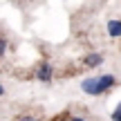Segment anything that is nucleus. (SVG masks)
Masks as SVG:
<instances>
[{
  "mask_svg": "<svg viewBox=\"0 0 121 121\" xmlns=\"http://www.w3.org/2000/svg\"><path fill=\"white\" fill-rule=\"evenodd\" d=\"M114 83H117V78H114L112 74H103V76H90V78H85V81L81 83V90L85 92V94L99 96V94H103V92L112 90Z\"/></svg>",
  "mask_w": 121,
  "mask_h": 121,
  "instance_id": "nucleus-1",
  "label": "nucleus"
},
{
  "mask_svg": "<svg viewBox=\"0 0 121 121\" xmlns=\"http://www.w3.org/2000/svg\"><path fill=\"white\" fill-rule=\"evenodd\" d=\"M112 121H121V103L114 108V112H112Z\"/></svg>",
  "mask_w": 121,
  "mask_h": 121,
  "instance_id": "nucleus-6",
  "label": "nucleus"
},
{
  "mask_svg": "<svg viewBox=\"0 0 121 121\" xmlns=\"http://www.w3.org/2000/svg\"><path fill=\"white\" fill-rule=\"evenodd\" d=\"M69 121H87V119H83V117H69Z\"/></svg>",
  "mask_w": 121,
  "mask_h": 121,
  "instance_id": "nucleus-8",
  "label": "nucleus"
},
{
  "mask_svg": "<svg viewBox=\"0 0 121 121\" xmlns=\"http://www.w3.org/2000/svg\"><path fill=\"white\" fill-rule=\"evenodd\" d=\"M16 121H43V119H38V117H34V114H20Z\"/></svg>",
  "mask_w": 121,
  "mask_h": 121,
  "instance_id": "nucleus-5",
  "label": "nucleus"
},
{
  "mask_svg": "<svg viewBox=\"0 0 121 121\" xmlns=\"http://www.w3.org/2000/svg\"><path fill=\"white\" fill-rule=\"evenodd\" d=\"M4 52H7V40H4L2 36H0V58L4 56Z\"/></svg>",
  "mask_w": 121,
  "mask_h": 121,
  "instance_id": "nucleus-7",
  "label": "nucleus"
},
{
  "mask_svg": "<svg viewBox=\"0 0 121 121\" xmlns=\"http://www.w3.org/2000/svg\"><path fill=\"white\" fill-rule=\"evenodd\" d=\"M36 78L43 83H49L52 81V65L49 63H40L38 65V72H36Z\"/></svg>",
  "mask_w": 121,
  "mask_h": 121,
  "instance_id": "nucleus-2",
  "label": "nucleus"
},
{
  "mask_svg": "<svg viewBox=\"0 0 121 121\" xmlns=\"http://www.w3.org/2000/svg\"><path fill=\"white\" fill-rule=\"evenodd\" d=\"M83 63H85L87 67H99V65L103 63V56H101V54H96V52H94V54H87Z\"/></svg>",
  "mask_w": 121,
  "mask_h": 121,
  "instance_id": "nucleus-3",
  "label": "nucleus"
},
{
  "mask_svg": "<svg viewBox=\"0 0 121 121\" xmlns=\"http://www.w3.org/2000/svg\"><path fill=\"white\" fill-rule=\"evenodd\" d=\"M2 94H4V87H2V85H0V96H2Z\"/></svg>",
  "mask_w": 121,
  "mask_h": 121,
  "instance_id": "nucleus-9",
  "label": "nucleus"
},
{
  "mask_svg": "<svg viewBox=\"0 0 121 121\" xmlns=\"http://www.w3.org/2000/svg\"><path fill=\"white\" fill-rule=\"evenodd\" d=\"M108 34L112 38H121V20H110L108 22Z\"/></svg>",
  "mask_w": 121,
  "mask_h": 121,
  "instance_id": "nucleus-4",
  "label": "nucleus"
}]
</instances>
